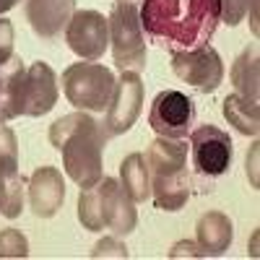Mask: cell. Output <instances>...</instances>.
<instances>
[{"label":"cell","mask_w":260,"mask_h":260,"mask_svg":"<svg viewBox=\"0 0 260 260\" xmlns=\"http://www.w3.org/2000/svg\"><path fill=\"white\" fill-rule=\"evenodd\" d=\"M50 143L62 154V167L78 187H91L104 177V143L102 125L83 110L71 112L50 125Z\"/></svg>","instance_id":"cell-1"},{"label":"cell","mask_w":260,"mask_h":260,"mask_svg":"<svg viewBox=\"0 0 260 260\" xmlns=\"http://www.w3.org/2000/svg\"><path fill=\"white\" fill-rule=\"evenodd\" d=\"M185 8L190 13H195L198 18H203L213 29H216V24H219V0H146L143 13H141V24H146V31L159 39V34L167 29L172 16L180 13L175 18V26H172V31H169L167 45L169 47L182 45L185 50L201 47L206 42V37L198 26L192 24V18L185 13Z\"/></svg>","instance_id":"cell-2"},{"label":"cell","mask_w":260,"mask_h":260,"mask_svg":"<svg viewBox=\"0 0 260 260\" xmlns=\"http://www.w3.org/2000/svg\"><path fill=\"white\" fill-rule=\"evenodd\" d=\"M62 91L76 110L104 112L115 91V73L102 62H73L62 71Z\"/></svg>","instance_id":"cell-3"},{"label":"cell","mask_w":260,"mask_h":260,"mask_svg":"<svg viewBox=\"0 0 260 260\" xmlns=\"http://www.w3.org/2000/svg\"><path fill=\"white\" fill-rule=\"evenodd\" d=\"M107 21H110V47H112L115 65L120 71L141 73L146 68V37H143L141 11L136 0L115 3Z\"/></svg>","instance_id":"cell-4"},{"label":"cell","mask_w":260,"mask_h":260,"mask_svg":"<svg viewBox=\"0 0 260 260\" xmlns=\"http://www.w3.org/2000/svg\"><path fill=\"white\" fill-rule=\"evenodd\" d=\"M143 110V81L136 71H122V76L115 81L112 99L107 104L104 117V136H122L136 125L138 115Z\"/></svg>","instance_id":"cell-5"},{"label":"cell","mask_w":260,"mask_h":260,"mask_svg":"<svg viewBox=\"0 0 260 260\" xmlns=\"http://www.w3.org/2000/svg\"><path fill=\"white\" fill-rule=\"evenodd\" d=\"M172 71L177 78L190 83L192 89L211 94L224 81V62L211 45H201L192 50H180L172 55Z\"/></svg>","instance_id":"cell-6"},{"label":"cell","mask_w":260,"mask_h":260,"mask_svg":"<svg viewBox=\"0 0 260 260\" xmlns=\"http://www.w3.org/2000/svg\"><path fill=\"white\" fill-rule=\"evenodd\" d=\"M195 120V104L187 94L167 89L159 91L148 112V125L164 138H187Z\"/></svg>","instance_id":"cell-7"},{"label":"cell","mask_w":260,"mask_h":260,"mask_svg":"<svg viewBox=\"0 0 260 260\" xmlns=\"http://www.w3.org/2000/svg\"><path fill=\"white\" fill-rule=\"evenodd\" d=\"M190 154L201 175L219 177L232 167V138L216 125H201L190 130Z\"/></svg>","instance_id":"cell-8"},{"label":"cell","mask_w":260,"mask_h":260,"mask_svg":"<svg viewBox=\"0 0 260 260\" xmlns=\"http://www.w3.org/2000/svg\"><path fill=\"white\" fill-rule=\"evenodd\" d=\"M65 42L81 60H99L110 47V21L99 11H76L65 26Z\"/></svg>","instance_id":"cell-9"},{"label":"cell","mask_w":260,"mask_h":260,"mask_svg":"<svg viewBox=\"0 0 260 260\" xmlns=\"http://www.w3.org/2000/svg\"><path fill=\"white\" fill-rule=\"evenodd\" d=\"M57 76L47 62H31L24 81V115L42 117L57 104Z\"/></svg>","instance_id":"cell-10"},{"label":"cell","mask_w":260,"mask_h":260,"mask_svg":"<svg viewBox=\"0 0 260 260\" xmlns=\"http://www.w3.org/2000/svg\"><path fill=\"white\" fill-rule=\"evenodd\" d=\"M65 201V182L60 169L55 167H39L29 177V206L39 219H52L62 208Z\"/></svg>","instance_id":"cell-11"},{"label":"cell","mask_w":260,"mask_h":260,"mask_svg":"<svg viewBox=\"0 0 260 260\" xmlns=\"http://www.w3.org/2000/svg\"><path fill=\"white\" fill-rule=\"evenodd\" d=\"M76 0H26V21L37 37L52 39L68 26Z\"/></svg>","instance_id":"cell-12"},{"label":"cell","mask_w":260,"mask_h":260,"mask_svg":"<svg viewBox=\"0 0 260 260\" xmlns=\"http://www.w3.org/2000/svg\"><path fill=\"white\" fill-rule=\"evenodd\" d=\"M24 81H26V68L21 57L13 55L0 68V122L24 115Z\"/></svg>","instance_id":"cell-13"},{"label":"cell","mask_w":260,"mask_h":260,"mask_svg":"<svg viewBox=\"0 0 260 260\" xmlns=\"http://www.w3.org/2000/svg\"><path fill=\"white\" fill-rule=\"evenodd\" d=\"M234 237V226L229 221V216L221 211H208L198 219L195 226V242L203 250V257H219L229 250Z\"/></svg>","instance_id":"cell-14"},{"label":"cell","mask_w":260,"mask_h":260,"mask_svg":"<svg viewBox=\"0 0 260 260\" xmlns=\"http://www.w3.org/2000/svg\"><path fill=\"white\" fill-rule=\"evenodd\" d=\"M146 167L151 177L177 175L187 169V143L182 138H164L159 136L146 151Z\"/></svg>","instance_id":"cell-15"},{"label":"cell","mask_w":260,"mask_h":260,"mask_svg":"<svg viewBox=\"0 0 260 260\" xmlns=\"http://www.w3.org/2000/svg\"><path fill=\"white\" fill-rule=\"evenodd\" d=\"M115 177H102L91 187H81L78 195V221L89 232H102L107 226V206Z\"/></svg>","instance_id":"cell-16"},{"label":"cell","mask_w":260,"mask_h":260,"mask_svg":"<svg viewBox=\"0 0 260 260\" xmlns=\"http://www.w3.org/2000/svg\"><path fill=\"white\" fill-rule=\"evenodd\" d=\"M151 198L161 211H180L190 198V177L187 169L177 175L151 177Z\"/></svg>","instance_id":"cell-17"},{"label":"cell","mask_w":260,"mask_h":260,"mask_svg":"<svg viewBox=\"0 0 260 260\" xmlns=\"http://www.w3.org/2000/svg\"><path fill=\"white\" fill-rule=\"evenodd\" d=\"M138 224V211H136V201L122 190V185L115 180L112 190H110V206H107V229L115 237H125L136 229Z\"/></svg>","instance_id":"cell-18"},{"label":"cell","mask_w":260,"mask_h":260,"mask_svg":"<svg viewBox=\"0 0 260 260\" xmlns=\"http://www.w3.org/2000/svg\"><path fill=\"white\" fill-rule=\"evenodd\" d=\"M120 185L136 203H143V201L151 198V175H148L143 154L136 151V154L122 159V164H120Z\"/></svg>","instance_id":"cell-19"},{"label":"cell","mask_w":260,"mask_h":260,"mask_svg":"<svg viewBox=\"0 0 260 260\" xmlns=\"http://www.w3.org/2000/svg\"><path fill=\"white\" fill-rule=\"evenodd\" d=\"M24 187L26 180L18 164L0 167V213L6 219H16L24 211Z\"/></svg>","instance_id":"cell-20"},{"label":"cell","mask_w":260,"mask_h":260,"mask_svg":"<svg viewBox=\"0 0 260 260\" xmlns=\"http://www.w3.org/2000/svg\"><path fill=\"white\" fill-rule=\"evenodd\" d=\"M232 83L237 94L257 102L260 96V65H257V45H250L232 65Z\"/></svg>","instance_id":"cell-21"},{"label":"cell","mask_w":260,"mask_h":260,"mask_svg":"<svg viewBox=\"0 0 260 260\" xmlns=\"http://www.w3.org/2000/svg\"><path fill=\"white\" fill-rule=\"evenodd\" d=\"M224 117L229 120V125H234L242 136H257L260 133V107L257 102L232 94L224 99Z\"/></svg>","instance_id":"cell-22"},{"label":"cell","mask_w":260,"mask_h":260,"mask_svg":"<svg viewBox=\"0 0 260 260\" xmlns=\"http://www.w3.org/2000/svg\"><path fill=\"white\" fill-rule=\"evenodd\" d=\"M26 255H29V240L18 229L0 232V257H26Z\"/></svg>","instance_id":"cell-23"},{"label":"cell","mask_w":260,"mask_h":260,"mask_svg":"<svg viewBox=\"0 0 260 260\" xmlns=\"http://www.w3.org/2000/svg\"><path fill=\"white\" fill-rule=\"evenodd\" d=\"M99 257H120V260H127L130 252L127 247L120 242V237H104V240H99L91 250V260H99Z\"/></svg>","instance_id":"cell-24"},{"label":"cell","mask_w":260,"mask_h":260,"mask_svg":"<svg viewBox=\"0 0 260 260\" xmlns=\"http://www.w3.org/2000/svg\"><path fill=\"white\" fill-rule=\"evenodd\" d=\"M250 0H219V18L226 26H237L247 16Z\"/></svg>","instance_id":"cell-25"},{"label":"cell","mask_w":260,"mask_h":260,"mask_svg":"<svg viewBox=\"0 0 260 260\" xmlns=\"http://www.w3.org/2000/svg\"><path fill=\"white\" fill-rule=\"evenodd\" d=\"M13 57V24L8 18H0V68Z\"/></svg>","instance_id":"cell-26"},{"label":"cell","mask_w":260,"mask_h":260,"mask_svg":"<svg viewBox=\"0 0 260 260\" xmlns=\"http://www.w3.org/2000/svg\"><path fill=\"white\" fill-rule=\"evenodd\" d=\"M182 255H187V257H203V250L198 247V242H177L175 250L169 252V257H182Z\"/></svg>","instance_id":"cell-27"},{"label":"cell","mask_w":260,"mask_h":260,"mask_svg":"<svg viewBox=\"0 0 260 260\" xmlns=\"http://www.w3.org/2000/svg\"><path fill=\"white\" fill-rule=\"evenodd\" d=\"M257 146H260V143H252L250 154H247V175H250L252 187H257Z\"/></svg>","instance_id":"cell-28"},{"label":"cell","mask_w":260,"mask_h":260,"mask_svg":"<svg viewBox=\"0 0 260 260\" xmlns=\"http://www.w3.org/2000/svg\"><path fill=\"white\" fill-rule=\"evenodd\" d=\"M18 3V0H0V13H6V11H11L13 6Z\"/></svg>","instance_id":"cell-29"},{"label":"cell","mask_w":260,"mask_h":260,"mask_svg":"<svg viewBox=\"0 0 260 260\" xmlns=\"http://www.w3.org/2000/svg\"><path fill=\"white\" fill-rule=\"evenodd\" d=\"M117 3H125V0H117Z\"/></svg>","instance_id":"cell-30"}]
</instances>
